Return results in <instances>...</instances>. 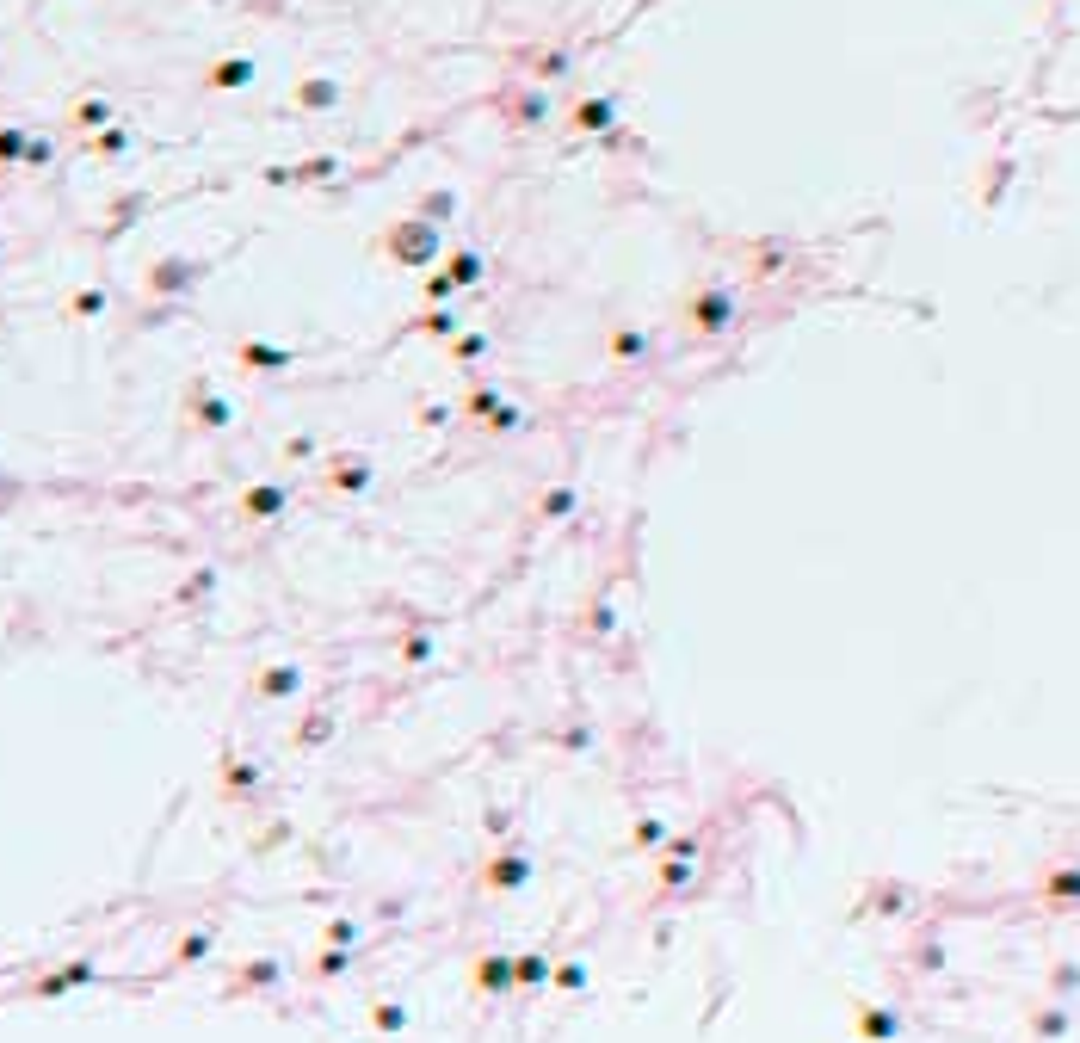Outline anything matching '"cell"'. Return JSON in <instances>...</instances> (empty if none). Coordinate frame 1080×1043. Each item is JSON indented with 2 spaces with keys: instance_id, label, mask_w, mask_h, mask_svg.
<instances>
[{
  "instance_id": "1",
  "label": "cell",
  "mask_w": 1080,
  "mask_h": 1043,
  "mask_svg": "<svg viewBox=\"0 0 1080 1043\" xmlns=\"http://www.w3.org/2000/svg\"><path fill=\"white\" fill-rule=\"evenodd\" d=\"M192 278H198V266H186V260H161V266L149 272V284H155V291H186Z\"/></svg>"
},
{
  "instance_id": "2",
  "label": "cell",
  "mask_w": 1080,
  "mask_h": 1043,
  "mask_svg": "<svg viewBox=\"0 0 1080 1043\" xmlns=\"http://www.w3.org/2000/svg\"><path fill=\"white\" fill-rule=\"evenodd\" d=\"M241 81H254V62H216L210 68V87H241Z\"/></svg>"
},
{
  "instance_id": "3",
  "label": "cell",
  "mask_w": 1080,
  "mask_h": 1043,
  "mask_svg": "<svg viewBox=\"0 0 1080 1043\" xmlns=\"http://www.w3.org/2000/svg\"><path fill=\"white\" fill-rule=\"evenodd\" d=\"M395 254H402V260H426V254H432V235L414 223V235H395Z\"/></svg>"
},
{
  "instance_id": "4",
  "label": "cell",
  "mask_w": 1080,
  "mask_h": 1043,
  "mask_svg": "<svg viewBox=\"0 0 1080 1043\" xmlns=\"http://www.w3.org/2000/svg\"><path fill=\"white\" fill-rule=\"evenodd\" d=\"M25 142H31L25 130H0V161H19V155H25Z\"/></svg>"
},
{
  "instance_id": "5",
  "label": "cell",
  "mask_w": 1080,
  "mask_h": 1043,
  "mask_svg": "<svg viewBox=\"0 0 1080 1043\" xmlns=\"http://www.w3.org/2000/svg\"><path fill=\"white\" fill-rule=\"evenodd\" d=\"M297 99H303V105H328V99H334V81H309Z\"/></svg>"
},
{
  "instance_id": "6",
  "label": "cell",
  "mask_w": 1080,
  "mask_h": 1043,
  "mask_svg": "<svg viewBox=\"0 0 1080 1043\" xmlns=\"http://www.w3.org/2000/svg\"><path fill=\"white\" fill-rule=\"evenodd\" d=\"M130 149V136L124 130H112V136H99V155H124Z\"/></svg>"
},
{
  "instance_id": "7",
  "label": "cell",
  "mask_w": 1080,
  "mask_h": 1043,
  "mask_svg": "<svg viewBox=\"0 0 1080 1043\" xmlns=\"http://www.w3.org/2000/svg\"><path fill=\"white\" fill-rule=\"evenodd\" d=\"M75 309H81V315H93V309H105V297H99V291H81V297H75Z\"/></svg>"
},
{
  "instance_id": "8",
  "label": "cell",
  "mask_w": 1080,
  "mask_h": 1043,
  "mask_svg": "<svg viewBox=\"0 0 1080 1043\" xmlns=\"http://www.w3.org/2000/svg\"><path fill=\"white\" fill-rule=\"evenodd\" d=\"M1050 889H1056V895H1080V871H1068V877H1056Z\"/></svg>"
}]
</instances>
